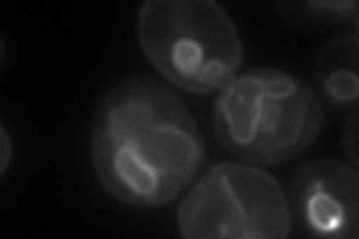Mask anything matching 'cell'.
Returning a JSON list of instances; mask_svg holds the SVG:
<instances>
[{
  "instance_id": "cell-8",
  "label": "cell",
  "mask_w": 359,
  "mask_h": 239,
  "mask_svg": "<svg viewBox=\"0 0 359 239\" xmlns=\"http://www.w3.org/2000/svg\"><path fill=\"white\" fill-rule=\"evenodd\" d=\"M341 144L347 162L358 168V109H352L347 117Z\"/></svg>"
},
{
  "instance_id": "cell-4",
  "label": "cell",
  "mask_w": 359,
  "mask_h": 239,
  "mask_svg": "<svg viewBox=\"0 0 359 239\" xmlns=\"http://www.w3.org/2000/svg\"><path fill=\"white\" fill-rule=\"evenodd\" d=\"M187 239H283L294 229L287 195L265 170L220 162L202 175L177 211Z\"/></svg>"
},
{
  "instance_id": "cell-6",
  "label": "cell",
  "mask_w": 359,
  "mask_h": 239,
  "mask_svg": "<svg viewBox=\"0 0 359 239\" xmlns=\"http://www.w3.org/2000/svg\"><path fill=\"white\" fill-rule=\"evenodd\" d=\"M359 39L358 33L330 41L314 60V83L318 96L334 108L356 109L359 96Z\"/></svg>"
},
{
  "instance_id": "cell-5",
  "label": "cell",
  "mask_w": 359,
  "mask_h": 239,
  "mask_svg": "<svg viewBox=\"0 0 359 239\" xmlns=\"http://www.w3.org/2000/svg\"><path fill=\"white\" fill-rule=\"evenodd\" d=\"M292 226L306 236L356 239L359 235L358 168L334 157L302 163L287 193Z\"/></svg>"
},
{
  "instance_id": "cell-7",
  "label": "cell",
  "mask_w": 359,
  "mask_h": 239,
  "mask_svg": "<svg viewBox=\"0 0 359 239\" xmlns=\"http://www.w3.org/2000/svg\"><path fill=\"white\" fill-rule=\"evenodd\" d=\"M276 6L287 25L306 30H325L351 18H358L356 0H299L280 2Z\"/></svg>"
},
{
  "instance_id": "cell-2",
  "label": "cell",
  "mask_w": 359,
  "mask_h": 239,
  "mask_svg": "<svg viewBox=\"0 0 359 239\" xmlns=\"http://www.w3.org/2000/svg\"><path fill=\"white\" fill-rule=\"evenodd\" d=\"M323 123L318 93L298 75L274 67L235 76L211 111L212 130L224 150L262 166L294 161L318 139Z\"/></svg>"
},
{
  "instance_id": "cell-3",
  "label": "cell",
  "mask_w": 359,
  "mask_h": 239,
  "mask_svg": "<svg viewBox=\"0 0 359 239\" xmlns=\"http://www.w3.org/2000/svg\"><path fill=\"white\" fill-rule=\"evenodd\" d=\"M144 55L166 81L194 95H212L238 75L240 32L212 0H149L137 17Z\"/></svg>"
},
{
  "instance_id": "cell-9",
  "label": "cell",
  "mask_w": 359,
  "mask_h": 239,
  "mask_svg": "<svg viewBox=\"0 0 359 239\" xmlns=\"http://www.w3.org/2000/svg\"><path fill=\"white\" fill-rule=\"evenodd\" d=\"M0 172L2 175L6 172V169L9 166L11 158H13V141H11L8 132L5 128H2V145H0Z\"/></svg>"
},
{
  "instance_id": "cell-1",
  "label": "cell",
  "mask_w": 359,
  "mask_h": 239,
  "mask_svg": "<svg viewBox=\"0 0 359 239\" xmlns=\"http://www.w3.org/2000/svg\"><path fill=\"white\" fill-rule=\"evenodd\" d=\"M99 186L133 208H161L192 183L205 145L192 112L151 76H128L100 97L90 129Z\"/></svg>"
}]
</instances>
